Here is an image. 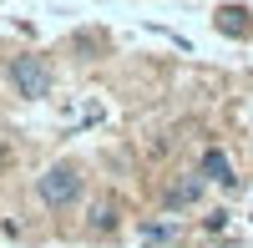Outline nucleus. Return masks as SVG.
<instances>
[{
	"label": "nucleus",
	"mask_w": 253,
	"mask_h": 248,
	"mask_svg": "<svg viewBox=\"0 0 253 248\" xmlns=\"http://www.w3.org/2000/svg\"><path fill=\"white\" fill-rule=\"evenodd\" d=\"M203 193H208V182H203L198 172H187V177H177L172 188L162 193V208H167V213H177V208H193V203H203Z\"/></svg>",
	"instance_id": "nucleus-3"
},
{
	"label": "nucleus",
	"mask_w": 253,
	"mask_h": 248,
	"mask_svg": "<svg viewBox=\"0 0 253 248\" xmlns=\"http://www.w3.org/2000/svg\"><path fill=\"white\" fill-rule=\"evenodd\" d=\"M198 177L203 182H218V188H238V177H233V162H228L223 147H208L203 162H198Z\"/></svg>",
	"instance_id": "nucleus-4"
},
{
	"label": "nucleus",
	"mask_w": 253,
	"mask_h": 248,
	"mask_svg": "<svg viewBox=\"0 0 253 248\" xmlns=\"http://www.w3.org/2000/svg\"><path fill=\"white\" fill-rule=\"evenodd\" d=\"M86 228H91V233H112V228H117V203H96Z\"/></svg>",
	"instance_id": "nucleus-6"
},
{
	"label": "nucleus",
	"mask_w": 253,
	"mask_h": 248,
	"mask_svg": "<svg viewBox=\"0 0 253 248\" xmlns=\"http://www.w3.org/2000/svg\"><path fill=\"white\" fill-rule=\"evenodd\" d=\"M81 193H86V172H81V162H71V157L51 162V167L36 177V198H41V208H51V213L76 208Z\"/></svg>",
	"instance_id": "nucleus-1"
},
{
	"label": "nucleus",
	"mask_w": 253,
	"mask_h": 248,
	"mask_svg": "<svg viewBox=\"0 0 253 248\" xmlns=\"http://www.w3.org/2000/svg\"><path fill=\"white\" fill-rule=\"evenodd\" d=\"M5 76H10L15 96H26V101H46V96H51V86H56L51 61H46V56H36V51H20V56H10Z\"/></svg>",
	"instance_id": "nucleus-2"
},
{
	"label": "nucleus",
	"mask_w": 253,
	"mask_h": 248,
	"mask_svg": "<svg viewBox=\"0 0 253 248\" xmlns=\"http://www.w3.org/2000/svg\"><path fill=\"white\" fill-rule=\"evenodd\" d=\"M218 26H223L228 36H248V31H253V20H248V10L228 5V10H218Z\"/></svg>",
	"instance_id": "nucleus-5"
}]
</instances>
